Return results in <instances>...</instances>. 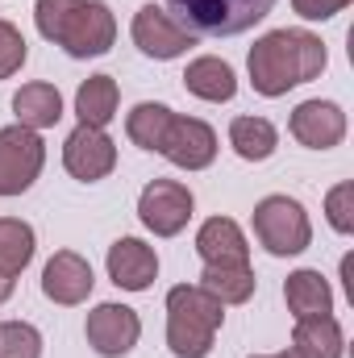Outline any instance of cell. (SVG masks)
Listing matches in <instances>:
<instances>
[{"mask_svg": "<svg viewBox=\"0 0 354 358\" xmlns=\"http://www.w3.org/2000/svg\"><path fill=\"white\" fill-rule=\"evenodd\" d=\"M325 63H330L325 42L309 29H271L246 55L250 84L259 96H288L292 88L317 80Z\"/></svg>", "mask_w": 354, "mask_h": 358, "instance_id": "cell-1", "label": "cell"}, {"mask_svg": "<svg viewBox=\"0 0 354 358\" xmlns=\"http://www.w3.org/2000/svg\"><path fill=\"white\" fill-rule=\"evenodd\" d=\"M34 21H38V34L63 46L71 59L108 55L117 42V21L104 0H38Z\"/></svg>", "mask_w": 354, "mask_h": 358, "instance_id": "cell-2", "label": "cell"}, {"mask_svg": "<svg viewBox=\"0 0 354 358\" xmlns=\"http://www.w3.org/2000/svg\"><path fill=\"white\" fill-rule=\"evenodd\" d=\"M221 321L225 304L200 283H179L167 292V346L176 358H208Z\"/></svg>", "mask_w": 354, "mask_h": 358, "instance_id": "cell-3", "label": "cell"}, {"mask_svg": "<svg viewBox=\"0 0 354 358\" xmlns=\"http://www.w3.org/2000/svg\"><path fill=\"white\" fill-rule=\"evenodd\" d=\"M275 0H167V13L192 38H234L259 25Z\"/></svg>", "mask_w": 354, "mask_h": 358, "instance_id": "cell-4", "label": "cell"}, {"mask_svg": "<svg viewBox=\"0 0 354 358\" xmlns=\"http://www.w3.org/2000/svg\"><path fill=\"white\" fill-rule=\"evenodd\" d=\"M255 238L275 259H292V255L309 250L313 225H309L304 204L292 200V196H263L255 204Z\"/></svg>", "mask_w": 354, "mask_h": 358, "instance_id": "cell-5", "label": "cell"}, {"mask_svg": "<svg viewBox=\"0 0 354 358\" xmlns=\"http://www.w3.org/2000/svg\"><path fill=\"white\" fill-rule=\"evenodd\" d=\"M46 163V142L25 125L0 129V196H21L34 187Z\"/></svg>", "mask_w": 354, "mask_h": 358, "instance_id": "cell-6", "label": "cell"}, {"mask_svg": "<svg viewBox=\"0 0 354 358\" xmlns=\"http://www.w3.org/2000/svg\"><path fill=\"white\" fill-rule=\"evenodd\" d=\"M192 208H196V200L179 179H155L138 196V217L155 238H176L192 221Z\"/></svg>", "mask_w": 354, "mask_h": 358, "instance_id": "cell-7", "label": "cell"}, {"mask_svg": "<svg viewBox=\"0 0 354 358\" xmlns=\"http://www.w3.org/2000/svg\"><path fill=\"white\" fill-rule=\"evenodd\" d=\"M159 155L167 159V163H176L183 171H204V167H213V159H217V134H213V125L208 121H200V117H171V125H167V134H163V142H159Z\"/></svg>", "mask_w": 354, "mask_h": 358, "instance_id": "cell-8", "label": "cell"}, {"mask_svg": "<svg viewBox=\"0 0 354 358\" xmlns=\"http://www.w3.org/2000/svg\"><path fill=\"white\" fill-rule=\"evenodd\" d=\"M84 334L100 358H125L142 338V321L129 304H96L84 321Z\"/></svg>", "mask_w": 354, "mask_h": 358, "instance_id": "cell-9", "label": "cell"}, {"mask_svg": "<svg viewBox=\"0 0 354 358\" xmlns=\"http://www.w3.org/2000/svg\"><path fill=\"white\" fill-rule=\"evenodd\" d=\"M63 167L80 183H96L117 167V146L104 129L96 125H76L63 142Z\"/></svg>", "mask_w": 354, "mask_h": 358, "instance_id": "cell-10", "label": "cell"}, {"mask_svg": "<svg viewBox=\"0 0 354 358\" xmlns=\"http://www.w3.org/2000/svg\"><path fill=\"white\" fill-rule=\"evenodd\" d=\"M134 46L150 59H179L187 46H196V38L179 25L176 17L159 4H142L134 13Z\"/></svg>", "mask_w": 354, "mask_h": 358, "instance_id": "cell-11", "label": "cell"}, {"mask_svg": "<svg viewBox=\"0 0 354 358\" xmlns=\"http://www.w3.org/2000/svg\"><path fill=\"white\" fill-rule=\"evenodd\" d=\"M288 129L309 150H334L346 138V113L334 100H304V104H296Z\"/></svg>", "mask_w": 354, "mask_h": 358, "instance_id": "cell-12", "label": "cell"}, {"mask_svg": "<svg viewBox=\"0 0 354 358\" xmlns=\"http://www.w3.org/2000/svg\"><path fill=\"white\" fill-rule=\"evenodd\" d=\"M196 255L204 267H250V246L234 217H208L196 234Z\"/></svg>", "mask_w": 354, "mask_h": 358, "instance_id": "cell-13", "label": "cell"}, {"mask_svg": "<svg viewBox=\"0 0 354 358\" xmlns=\"http://www.w3.org/2000/svg\"><path fill=\"white\" fill-rule=\"evenodd\" d=\"M92 267L84 255H76V250H59L46 271H42V292H46V300H55V304H84L92 296Z\"/></svg>", "mask_w": 354, "mask_h": 358, "instance_id": "cell-14", "label": "cell"}, {"mask_svg": "<svg viewBox=\"0 0 354 358\" xmlns=\"http://www.w3.org/2000/svg\"><path fill=\"white\" fill-rule=\"evenodd\" d=\"M159 275V255L142 238H117L108 246V279L121 292H146Z\"/></svg>", "mask_w": 354, "mask_h": 358, "instance_id": "cell-15", "label": "cell"}, {"mask_svg": "<svg viewBox=\"0 0 354 358\" xmlns=\"http://www.w3.org/2000/svg\"><path fill=\"white\" fill-rule=\"evenodd\" d=\"M342 350H346V338H342V325L334 313L296 321V329H292V355L296 358H342Z\"/></svg>", "mask_w": 354, "mask_h": 358, "instance_id": "cell-16", "label": "cell"}, {"mask_svg": "<svg viewBox=\"0 0 354 358\" xmlns=\"http://www.w3.org/2000/svg\"><path fill=\"white\" fill-rule=\"evenodd\" d=\"M183 88L192 92V96H200V100H208V104H225V100H234V92H238V76H234V67H229L225 59L200 55V59L187 63Z\"/></svg>", "mask_w": 354, "mask_h": 358, "instance_id": "cell-17", "label": "cell"}, {"mask_svg": "<svg viewBox=\"0 0 354 358\" xmlns=\"http://www.w3.org/2000/svg\"><path fill=\"white\" fill-rule=\"evenodd\" d=\"M283 300H288V313L296 317V321H304V317H321V313H334V292H330V283H325V275L313 267H300L288 275V283H283Z\"/></svg>", "mask_w": 354, "mask_h": 358, "instance_id": "cell-18", "label": "cell"}, {"mask_svg": "<svg viewBox=\"0 0 354 358\" xmlns=\"http://www.w3.org/2000/svg\"><path fill=\"white\" fill-rule=\"evenodd\" d=\"M13 113H17V125H25V129H50V125H59V117H63V96L55 84H46V80H34V84H21V92L13 96Z\"/></svg>", "mask_w": 354, "mask_h": 358, "instance_id": "cell-19", "label": "cell"}, {"mask_svg": "<svg viewBox=\"0 0 354 358\" xmlns=\"http://www.w3.org/2000/svg\"><path fill=\"white\" fill-rule=\"evenodd\" d=\"M117 104H121V92L113 76H92L80 84L76 92V113H80V125H96L104 129L113 117H117Z\"/></svg>", "mask_w": 354, "mask_h": 358, "instance_id": "cell-20", "label": "cell"}, {"mask_svg": "<svg viewBox=\"0 0 354 358\" xmlns=\"http://www.w3.org/2000/svg\"><path fill=\"white\" fill-rule=\"evenodd\" d=\"M229 146L238 150V159L263 163V159L275 155L279 134H275V125H271L267 117H234V121H229Z\"/></svg>", "mask_w": 354, "mask_h": 358, "instance_id": "cell-21", "label": "cell"}, {"mask_svg": "<svg viewBox=\"0 0 354 358\" xmlns=\"http://www.w3.org/2000/svg\"><path fill=\"white\" fill-rule=\"evenodd\" d=\"M34 259V225L21 217H0V271L4 275H21Z\"/></svg>", "mask_w": 354, "mask_h": 358, "instance_id": "cell-22", "label": "cell"}, {"mask_svg": "<svg viewBox=\"0 0 354 358\" xmlns=\"http://www.w3.org/2000/svg\"><path fill=\"white\" fill-rule=\"evenodd\" d=\"M171 117H176V113H171L167 104L142 100V104H134V113L125 117V134H129L134 146H142V150H159V142H163Z\"/></svg>", "mask_w": 354, "mask_h": 358, "instance_id": "cell-23", "label": "cell"}, {"mask_svg": "<svg viewBox=\"0 0 354 358\" xmlns=\"http://www.w3.org/2000/svg\"><path fill=\"white\" fill-rule=\"evenodd\" d=\"M255 271L250 267H204L200 275V287L208 296H217L221 304H246L255 296Z\"/></svg>", "mask_w": 354, "mask_h": 358, "instance_id": "cell-24", "label": "cell"}, {"mask_svg": "<svg viewBox=\"0 0 354 358\" xmlns=\"http://www.w3.org/2000/svg\"><path fill=\"white\" fill-rule=\"evenodd\" d=\"M0 358H42V334L29 321H0Z\"/></svg>", "mask_w": 354, "mask_h": 358, "instance_id": "cell-25", "label": "cell"}, {"mask_svg": "<svg viewBox=\"0 0 354 358\" xmlns=\"http://www.w3.org/2000/svg\"><path fill=\"white\" fill-rule=\"evenodd\" d=\"M25 38H21V29L13 25V21H0V80H8V76H17L21 67H25Z\"/></svg>", "mask_w": 354, "mask_h": 358, "instance_id": "cell-26", "label": "cell"}, {"mask_svg": "<svg viewBox=\"0 0 354 358\" xmlns=\"http://www.w3.org/2000/svg\"><path fill=\"white\" fill-rule=\"evenodd\" d=\"M325 217L338 234H354V183H338L325 196Z\"/></svg>", "mask_w": 354, "mask_h": 358, "instance_id": "cell-27", "label": "cell"}, {"mask_svg": "<svg viewBox=\"0 0 354 358\" xmlns=\"http://www.w3.org/2000/svg\"><path fill=\"white\" fill-rule=\"evenodd\" d=\"M351 0H292V8L304 17V21H330L346 8Z\"/></svg>", "mask_w": 354, "mask_h": 358, "instance_id": "cell-28", "label": "cell"}, {"mask_svg": "<svg viewBox=\"0 0 354 358\" xmlns=\"http://www.w3.org/2000/svg\"><path fill=\"white\" fill-rule=\"evenodd\" d=\"M8 296H13V275H4V271H0V304H4Z\"/></svg>", "mask_w": 354, "mask_h": 358, "instance_id": "cell-29", "label": "cell"}, {"mask_svg": "<svg viewBox=\"0 0 354 358\" xmlns=\"http://www.w3.org/2000/svg\"><path fill=\"white\" fill-rule=\"evenodd\" d=\"M255 358H279V355H255Z\"/></svg>", "mask_w": 354, "mask_h": 358, "instance_id": "cell-30", "label": "cell"}, {"mask_svg": "<svg viewBox=\"0 0 354 358\" xmlns=\"http://www.w3.org/2000/svg\"><path fill=\"white\" fill-rule=\"evenodd\" d=\"M279 358H296V355H292V350H288V355H279Z\"/></svg>", "mask_w": 354, "mask_h": 358, "instance_id": "cell-31", "label": "cell"}]
</instances>
